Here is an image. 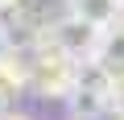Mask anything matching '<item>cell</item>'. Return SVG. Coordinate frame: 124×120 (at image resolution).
<instances>
[{
	"instance_id": "8992f818",
	"label": "cell",
	"mask_w": 124,
	"mask_h": 120,
	"mask_svg": "<svg viewBox=\"0 0 124 120\" xmlns=\"http://www.w3.org/2000/svg\"><path fill=\"white\" fill-rule=\"evenodd\" d=\"M25 0H0V13H13V8H21Z\"/></svg>"
},
{
	"instance_id": "6da1fadb",
	"label": "cell",
	"mask_w": 124,
	"mask_h": 120,
	"mask_svg": "<svg viewBox=\"0 0 124 120\" xmlns=\"http://www.w3.org/2000/svg\"><path fill=\"white\" fill-rule=\"evenodd\" d=\"M83 66L87 62H79L75 54H66L62 46H54L46 37L37 46H29V83L41 99H66L70 87L83 79Z\"/></svg>"
},
{
	"instance_id": "277c9868",
	"label": "cell",
	"mask_w": 124,
	"mask_h": 120,
	"mask_svg": "<svg viewBox=\"0 0 124 120\" xmlns=\"http://www.w3.org/2000/svg\"><path fill=\"white\" fill-rule=\"evenodd\" d=\"M66 13H75V17L108 29V25L124 13V0H66Z\"/></svg>"
},
{
	"instance_id": "5b68a950",
	"label": "cell",
	"mask_w": 124,
	"mask_h": 120,
	"mask_svg": "<svg viewBox=\"0 0 124 120\" xmlns=\"http://www.w3.org/2000/svg\"><path fill=\"white\" fill-rule=\"evenodd\" d=\"M108 95H112V112L124 116V79H112V91Z\"/></svg>"
},
{
	"instance_id": "7a4b0ae2",
	"label": "cell",
	"mask_w": 124,
	"mask_h": 120,
	"mask_svg": "<svg viewBox=\"0 0 124 120\" xmlns=\"http://www.w3.org/2000/svg\"><path fill=\"white\" fill-rule=\"evenodd\" d=\"M41 37H46V41H54V46H62L66 54H75L79 62H91L95 50H99L103 29H99V25H91V21H83V17H75V13H66V17L50 21Z\"/></svg>"
},
{
	"instance_id": "3957f363",
	"label": "cell",
	"mask_w": 124,
	"mask_h": 120,
	"mask_svg": "<svg viewBox=\"0 0 124 120\" xmlns=\"http://www.w3.org/2000/svg\"><path fill=\"white\" fill-rule=\"evenodd\" d=\"M91 62L108 75V79H124V13L103 29V37H99V50H95V58Z\"/></svg>"
},
{
	"instance_id": "52a82bcc",
	"label": "cell",
	"mask_w": 124,
	"mask_h": 120,
	"mask_svg": "<svg viewBox=\"0 0 124 120\" xmlns=\"http://www.w3.org/2000/svg\"><path fill=\"white\" fill-rule=\"evenodd\" d=\"M0 21H4V17H0Z\"/></svg>"
}]
</instances>
